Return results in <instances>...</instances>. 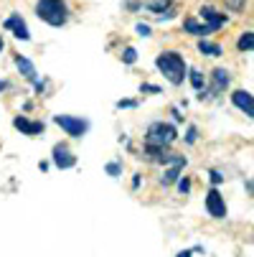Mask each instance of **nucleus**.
I'll return each instance as SVG.
<instances>
[{"mask_svg":"<svg viewBox=\"0 0 254 257\" xmlns=\"http://www.w3.org/2000/svg\"><path fill=\"white\" fill-rule=\"evenodd\" d=\"M36 13H39L41 21H46L49 26H64L66 23V3L64 0H39L36 6Z\"/></svg>","mask_w":254,"mask_h":257,"instance_id":"2","label":"nucleus"},{"mask_svg":"<svg viewBox=\"0 0 254 257\" xmlns=\"http://www.w3.org/2000/svg\"><path fill=\"white\" fill-rule=\"evenodd\" d=\"M0 89H6V82L3 79H0Z\"/></svg>","mask_w":254,"mask_h":257,"instance_id":"27","label":"nucleus"},{"mask_svg":"<svg viewBox=\"0 0 254 257\" xmlns=\"http://www.w3.org/2000/svg\"><path fill=\"white\" fill-rule=\"evenodd\" d=\"M117 107H135L132 99H125V102H117Z\"/></svg>","mask_w":254,"mask_h":257,"instance_id":"24","label":"nucleus"},{"mask_svg":"<svg viewBox=\"0 0 254 257\" xmlns=\"http://www.w3.org/2000/svg\"><path fill=\"white\" fill-rule=\"evenodd\" d=\"M183 168V166H175V168H170V171H165V176H163V183H175L178 181V171Z\"/></svg>","mask_w":254,"mask_h":257,"instance_id":"16","label":"nucleus"},{"mask_svg":"<svg viewBox=\"0 0 254 257\" xmlns=\"http://www.w3.org/2000/svg\"><path fill=\"white\" fill-rule=\"evenodd\" d=\"M193 140H196V127L188 130V143H193Z\"/></svg>","mask_w":254,"mask_h":257,"instance_id":"25","label":"nucleus"},{"mask_svg":"<svg viewBox=\"0 0 254 257\" xmlns=\"http://www.w3.org/2000/svg\"><path fill=\"white\" fill-rule=\"evenodd\" d=\"M178 257H191V252L186 249V252H178Z\"/></svg>","mask_w":254,"mask_h":257,"instance_id":"26","label":"nucleus"},{"mask_svg":"<svg viewBox=\"0 0 254 257\" xmlns=\"http://www.w3.org/2000/svg\"><path fill=\"white\" fill-rule=\"evenodd\" d=\"M16 66L21 69V74H23V77H26V79H28V82L36 87V89H44V82L39 79V74H36V66H33L28 59L18 56V59H16Z\"/></svg>","mask_w":254,"mask_h":257,"instance_id":"6","label":"nucleus"},{"mask_svg":"<svg viewBox=\"0 0 254 257\" xmlns=\"http://www.w3.org/2000/svg\"><path fill=\"white\" fill-rule=\"evenodd\" d=\"M206 209H208V214L211 216H216V219H224L226 216V204H224V196L216 191V189H211L208 194H206Z\"/></svg>","mask_w":254,"mask_h":257,"instance_id":"5","label":"nucleus"},{"mask_svg":"<svg viewBox=\"0 0 254 257\" xmlns=\"http://www.w3.org/2000/svg\"><path fill=\"white\" fill-rule=\"evenodd\" d=\"M178 189H180V191H183V194H186V191L191 189V181H186V178H183V181H180V183H178Z\"/></svg>","mask_w":254,"mask_h":257,"instance_id":"20","label":"nucleus"},{"mask_svg":"<svg viewBox=\"0 0 254 257\" xmlns=\"http://www.w3.org/2000/svg\"><path fill=\"white\" fill-rule=\"evenodd\" d=\"M183 28H186L188 33H196V36H206V33H211L208 26H201V23H196L193 18H188V21L183 23Z\"/></svg>","mask_w":254,"mask_h":257,"instance_id":"13","label":"nucleus"},{"mask_svg":"<svg viewBox=\"0 0 254 257\" xmlns=\"http://www.w3.org/2000/svg\"><path fill=\"white\" fill-rule=\"evenodd\" d=\"M175 127L168 125V122H153L148 127V135H145V140H148V145H160V148H165V145H170L175 140Z\"/></svg>","mask_w":254,"mask_h":257,"instance_id":"3","label":"nucleus"},{"mask_svg":"<svg viewBox=\"0 0 254 257\" xmlns=\"http://www.w3.org/2000/svg\"><path fill=\"white\" fill-rule=\"evenodd\" d=\"M122 59H125V64H135V59H137V51H135V49H125Z\"/></svg>","mask_w":254,"mask_h":257,"instance_id":"18","label":"nucleus"},{"mask_svg":"<svg viewBox=\"0 0 254 257\" xmlns=\"http://www.w3.org/2000/svg\"><path fill=\"white\" fill-rule=\"evenodd\" d=\"M0 51H3V39H0Z\"/></svg>","mask_w":254,"mask_h":257,"instance_id":"28","label":"nucleus"},{"mask_svg":"<svg viewBox=\"0 0 254 257\" xmlns=\"http://www.w3.org/2000/svg\"><path fill=\"white\" fill-rule=\"evenodd\" d=\"M198 51H201V54H208V56H221V46L208 44V41H201V44H198Z\"/></svg>","mask_w":254,"mask_h":257,"instance_id":"14","label":"nucleus"},{"mask_svg":"<svg viewBox=\"0 0 254 257\" xmlns=\"http://www.w3.org/2000/svg\"><path fill=\"white\" fill-rule=\"evenodd\" d=\"M251 46H254V36L246 31L241 39H239V51H251Z\"/></svg>","mask_w":254,"mask_h":257,"instance_id":"15","label":"nucleus"},{"mask_svg":"<svg viewBox=\"0 0 254 257\" xmlns=\"http://www.w3.org/2000/svg\"><path fill=\"white\" fill-rule=\"evenodd\" d=\"M13 125H16L21 133H26V135L44 133V122H31V120H26V117H16V120H13Z\"/></svg>","mask_w":254,"mask_h":257,"instance_id":"11","label":"nucleus"},{"mask_svg":"<svg viewBox=\"0 0 254 257\" xmlns=\"http://www.w3.org/2000/svg\"><path fill=\"white\" fill-rule=\"evenodd\" d=\"M155 64H158V69L165 74V79L170 84H180V82H183V77H186V61H183V56H180V54L165 51V54H160L155 59Z\"/></svg>","mask_w":254,"mask_h":257,"instance_id":"1","label":"nucleus"},{"mask_svg":"<svg viewBox=\"0 0 254 257\" xmlns=\"http://www.w3.org/2000/svg\"><path fill=\"white\" fill-rule=\"evenodd\" d=\"M229 87V71L226 69H216L213 71V84H211V94H219L221 89Z\"/></svg>","mask_w":254,"mask_h":257,"instance_id":"12","label":"nucleus"},{"mask_svg":"<svg viewBox=\"0 0 254 257\" xmlns=\"http://www.w3.org/2000/svg\"><path fill=\"white\" fill-rule=\"evenodd\" d=\"M221 178H224L221 173H216V171H211V181H213V183H221Z\"/></svg>","mask_w":254,"mask_h":257,"instance_id":"23","label":"nucleus"},{"mask_svg":"<svg viewBox=\"0 0 254 257\" xmlns=\"http://www.w3.org/2000/svg\"><path fill=\"white\" fill-rule=\"evenodd\" d=\"M231 102L241 109V112H244L246 117H251V115H254V102H251V94H249V92H244V89L234 92V94H231Z\"/></svg>","mask_w":254,"mask_h":257,"instance_id":"7","label":"nucleus"},{"mask_svg":"<svg viewBox=\"0 0 254 257\" xmlns=\"http://www.w3.org/2000/svg\"><path fill=\"white\" fill-rule=\"evenodd\" d=\"M201 18L206 21V26L211 28V31H216V28H219V26H224V13H216L213 8H201Z\"/></svg>","mask_w":254,"mask_h":257,"instance_id":"10","label":"nucleus"},{"mask_svg":"<svg viewBox=\"0 0 254 257\" xmlns=\"http://www.w3.org/2000/svg\"><path fill=\"white\" fill-rule=\"evenodd\" d=\"M54 163L59 166V168H71L77 163V158L69 153V148H64V145H56L54 148Z\"/></svg>","mask_w":254,"mask_h":257,"instance_id":"9","label":"nucleus"},{"mask_svg":"<svg viewBox=\"0 0 254 257\" xmlns=\"http://www.w3.org/2000/svg\"><path fill=\"white\" fill-rule=\"evenodd\" d=\"M244 3H246V0H226V6H229L231 11H239V8H244Z\"/></svg>","mask_w":254,"mask_h":257,"instance_id":"19","label":"nucleus"},{"mask_svg":"<svg viewBox=\"0 0 254 257\" xmlns=\"http://www.w3.org/2000/svg\"><path fill=\"white\" fill-rule=\"evenodd\" d=\"M54 122H56L59 127H64L66 135H71V138H82V135L89 130V122H87V120H82V117H71V115H56Z\"/></svg>","mask_w":254,"mask_h":257,"instance_id":"4","label":"nucleus"},{"mask_svg":"<svg viewBox=\"0 0 254 257\" xmlns=\"http://www.w3.org/2000/svg\"><path fill=\"white\" fill-rule=\"evenodd\" d=\"M107 171H110L112 176H117V173H120V166H117V163H110V166H107Z\"/></svg>","mask_w":254,"mask_h":257,"instance_id":"22","label":"nucleus"},{"mask_svg":"<svg viewBox=\"0 0 254 257\" xmlns=\"http://www.w3.org/2000/svg\"><path fill=\"white\" fill-rule=\"evenodd\" d=\"M6 28H11V31L16 33V39H21V41H28V39H31L28 26L23 23V18H21V16H11V18L6 21Z\"/></svg>","mask_w":254,"mask_h":257,"instance_id":"8","label":"nucleus"},{"mask_svg":"<svg viewBox=\"0 0 254 257\" xmlns=\"http://www.w3.org/2000/svg\"><path fill=\"white\" fill-rule=\"evenodd\" d=\"M137 33H140V36H150V26H142V23H140V26H137Z\"/></svg>","mask_w":254,"mask_h":257,"instance_id":"21","label":"nucleus"},{"mask_svg":"<svg viewBox=\"0 0 254 257\" xmlns=\"http://www.w3.org/2000/svg\"><path fill=\"white\" fill-rule=\"evenodd\" d=\"M191 84L196 89H203V77H201V71H191Z\"/></svg>","mask_w":254,"mask_h":257,"instance_id":"17","label":"nucleus"}]
</instances>
